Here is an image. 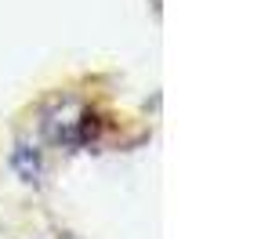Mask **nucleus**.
Listing matches in <instances>:
<instances>
[{
	"label": "nucleus",
	"instance_id": "1",
	"mask_svg": "<svg viewBox=\"0 0 261 239\" xmlns=\"http://www.w3.org/2000/svg\"><path fill=\"white\" fill-rule=\"evenodd\" d=\"M11 160H15L18 174H22L25 181H37V178H40V152L33 149V145H18Z\"/></svg>",
	"mask_w": 261,
	"mask_h": 239
}]
</instances>
